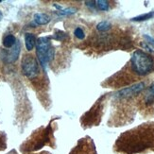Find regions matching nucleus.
<instances>
[{"mask_svg":"<svg viewBox=\"0 0 154 154\" xmlns=\"http://www.w3.org/2000/svg\"><path fill=\"white\" fill-rule=\"evenodd\" d=\"M153 141L151 130L148 127H139L120 136L116 142V148L127 154H134L151 148Z\"/></svg>","mask_w":154,"mask_h":154,"instance_id":"1","label":"nucleus"},{"mask_svg":"<svg viewBox=\"0 0 154 154\" xmlns=\"http://www.w3.org/2000/svg\"><path fill=\"white\" fill-rule=\"evenodd\" d=\"M131 70L134 75L145 77L154 71V58L143 50H135L132 53L131 61Z\"/></svg>","mask_w":154,"mask_h":154,"instance_id":"2","label":"nucleus"},{"mask_svg":"<svg viewBox=\"0 0 154 154\" xmlns=\"http://www.w3.org/2000/svg\"><path fill=\"white\" fill-rule=\"evenodd\" d=\"M52 142H54V137L52 126L49 124L46 128H40L33 132L29 139L22 146V149L25 152L34 151L42 149L45 145L51 146Z\"/></svg>","mask_w":154,"mask_h":154,"instance_id":"3","label":"nucleus"},{"mask_svg":"<svg viewBox=\"0 0 154 154\" xmlns=\"http://www.w3.org/2000/svg\"><path fill=\"white\" fill-rule=\"evenodd\" d=\"M36 55L44 69L55 56V49L51 45V36L40 37L36 41Z\"/></svg>","mask_w":154,"mask_h":154,"instance_id":"4","label":"nucleus"},{"mask_svg":"<svg viewBox=\"0 0 154 154\" xmlns=\"http://www.w3.org/2000/svg\"><path fill=\"white\" fill-rule=\"evenodd\" d=\"M22 72L29 79H33L39 76L40 67L37 60L32 55H26L22 60Z\"/></svg>","mask_w":154,"mask_h":154,"instance_id":"5","label":"nucleus"},{"mask_svg":"<svg viewBox=\"0 0 154 154\" xmlns=\"http://www.w3.org/2000/svg\"><path fill=\"white\" fill-rule=\"evenodd\" d=\"M102 99L103 97L99 98L97 102L93 106V108L87 112L82 116V123L83 126H93L97 125L99 122L100 116H101V110H102Z\"/></svg>","mask_w":154,"mask_h":154,"instance_id":"6","label":"nucleus"},{"mask_svg":"<svg viewBox=\"0 0 154 154\" xmlns=\"http://www.w3.org/2000/svg\"><path fill=\"white\" fill-rule=\"evenodd\" d=\"M69 154H97L96 146L90 137H84L79 140L77 146Z\"/></svg>","mask_w":154,"mask_h":154,"instance_id":"7","label":"nucleus"},{"mask_svg":"<svg viewBox=\"0 0 154 154\" xmlns=\"http://www.w3.org/2000/svg\"><path fill=\"white\" fill-rule=\"evenodd\" d=\"M145 89V83L144 82H139L136 84H133L132 86L126 87L121 90H119L117 93H116L115 97L118 99H124V98H129L131 97H134L138 94L141 93Z\"/></svg>","mask_w":154,"mask_h":154,"instance_id":"8","label":"nucleus"},{"mask_svg":"<svg viewBox=\"0 0 154 154\" xmlns=\"http://www.w3.org/2000/svg\"><path fill=\"white\" fill-rule=\"evenodd\" d=\"M20 49H21V45L17 41L15 45L11 48V49H7L3 51V59L6 63H14L18 59Z\"/></svg>","mask_w":154,"mask_h":154,"instance_id":"9","label":"nucleus"},{"mask_svg":"<svg viewBox=\"0 0 154 154\" xmlns=\"http://www.w3.org/2000/svg\"><path fill=\"white\" fill-rule=\"evenodd\" d=\"M25 45L28 51H31L36 45V38L32 33H26L25 35Z\"/></svg>","mask_w":154,"mask_h":154,"instance_id":"10","label":"nucleus"},{"mask_svg":"<svg viewBox=\"0 0 154 154\" xmlns=\"http://www.w3.org/2000/svg\"><path fill=\"white\" fill-rule=\"evenodd\" d=\"M34 22L37 25H46L50 22V17L46 13L38 12L34 15Z\"/></svg>","mask_w":154,"mask_h":154,"instance_id":"11","label":"nucleus"},{"mask_svg":"<svg viewBox=\"0 0 154 154\" xmlns=\"http://www.w3.org/2000/svg\"><path fill=\"white\" fill-rule=\"evenodd\" d=\"M17 43L16 38L12 34H8L3 38V45L6 48H11Z\"/></svg>","mask_w":154,"mask_h":154,"instance_id":"12","label":"nucleus"},{"mask_svg":"<svg viewBox=\"0 0 154 154\" xmlns=\"http://www.w3.org/2000/svg\"><path fill=\"white\" fill-rule=\"evenodd\" d=\"M153 103H154V83L149 86V91L145 97V104L146 106H149Z\"/></svg>","mask_w":154,"mask_h":154,"instance_id":"13","label":"nucleus"},{"mask_svg":"<svg viewBox=\"0 0 154 154\" xmlns=\"http://www.w3.org/2000/svg\"><path fill=\"white\" fill-rule=\"evenodd\" d=\"M153 17H154V11H150V12L144 13V14H141V15H138L136 17L131 18V21H134V22H143V21H146V20L152 19Z\"/></svg>","mask_w":154,"mask_h":154,"instance_id":"14","label":"nucleus"},{"mask_svg":"<svg viewBox=\"0 0 154 154\" xmlns=\"http://www.w3.org/2000/svg\"><path fill=\"white\" fill-rule=\"evenodd\" d=\"M96 7L99 11H107L110 9V4L109 1H106V0H97V1H96Z\"/></svg>","mask_w":154,"mask_h":154,"instance_id":"15","label":"nucleus"},{"mask_svg":"<svg viewBox=\"0 0 154 154\" xmlns=\"http://www.w3.org/2000/svg\"><path fill=\"white\" fill-rule=\"evenodd\" d=\"M112 29V24L109 21H102L97 25V29L100 32H106Z\"/></svg>","mask_w":154,"mask_h":154,"instance_id":"16","label":"nucleus"},{"mask_svg":"<svg viewBox=\"0 0 154 154\" xmlns=\"http://www.w3.org/2000/svg\"><path fill=\"white\" fill-rule=\"evenodd\" d=\"M55 8H57V13L60 15H69V14H73V13H75L76 12V10L75 9H62V7L61 6H59V5H54Z\"/></svg>","mask_w":154,"mask_h":154,"instance_id":"17","label":"nucleus"},{"mask_svg":"<svg viewBox=\"0 0 154 154\" xmlns=\"http://www.w3.org/2000/svg\"><path fill=\"white\" fill-rule=\"evenodd\" d=\"M68 37L67 33H65L64 31L62 30H56L55 33L51 36V39H54L55 41H64V40Z\"/></svg>","mask_w":154,"mask_h":154,"instance_id":"18","label":"nucleus"},{"mask_svg":"<svg viewBox=\"0 0 154 154\" xmlns=\"http://www.w3.org/2000/svg\"><path fill=\"white\" fill-rule=\"evenodd\" d=\"M74 34H75V36H76L78 39H79V40H82V39H84V37H85V33H84L83 29H80V28H77V29H75Z\"/></svg>","mask_w":154,"mask_h":154,"instance_id":"19","label":"nucleus"},{"mask_svg":"<svg viewBox=\"0 0 154 154\" xmlns=\"http://www.w3.org/2000/svg\"><path fill=\"white\" fill-rule=\"evenodd\" d=\"M85 5L88 7V8L92 9V10H95L97 7H96V1H85Z\"/></svg>","mask_w":154,"mask_h":154,"instance_id":"20","label":"nucleus"},{"mask_svg":"<svg viewBox=\"0 0 154 154\" xmlns=\"http://www.w3.org/2000/svg\"><path fill=\"white\" fill-rule=\"evenodd\" d=\"M144 38L146 39V41H148L149 44H152V45H154V39H153L152 37H150V36H149V35H144Z\"/></svg>","mask_w":154,"mask_h":154,"instance_id":"21","label":"nucleus"},{"mask_svg":"<svg viewBox=\"0 0 154 154\" xmlns=\"http://www.w3.org/2000/svg\"><path fill=\"white\" fill-rule=\"evenodd\" d=\"M37 154H50V153L46 152V151H44V152H40V153H37Z\"/></svg>","mask_w":154,"mask_h":154,"instance_id":"22","label":"nucleus"},{"mask_svg":"<svg viewBox=\"0 0 154 154\" xmlns=\"http://www.w3.org/2000/svg\"><path fill=\"white\" fill-rule=\"evenodd\" d=\"M1 17H2V12L0 11V18H1Z\"/></svg>","mask_w":154,"mask_h":154,"instance_id":"23","label":"nucleus"}]
</instances>
